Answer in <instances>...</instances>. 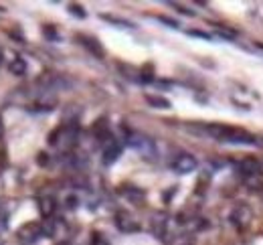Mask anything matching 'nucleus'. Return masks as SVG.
I'll list each match as a JSON object with an SVG mask.
<instances>
[{
    "instance_id": "nucleus-1",
    "label": "nucleus",
    "mask_w": 263,
    "mask_h": 245,
    "mask_svg": "<svg viewBox=\"0 0 263 245\" xmlns=\"http://www.w3.org/2000/svg\"><path fill=\"white\" fill-rule=\"evenodd\" d=\"M188 132L200 136V138H213L225 144H239V146H257L261 144L257 136L243 128H233V126H223V124H188L184 126Z\"/></svg>"
},
{
    "instance_id": "nucleus-2",
    "label": "nucleus",
    "mask_w": 263,
    "mask_h": 245,
    "mask_svg": "<svg viewBox=\"0 0 263 245\" xmlns=\"http://www.w3.org/2000/svg\"><path fill=\"white\" fill-rule=\"evenodd\" d=\"M79 140V126H77V122H65V124L59 128V130H55L49 138V144L51 146H57V148H61L65 152H69Z\"/></svg>"
},
{
    "instance_id": "nucleus-3",
    "label": "nucleus",
    "mask_w": 263,
    "mask_h": 245,
    "mask_svg": "<svg viewBox=\"0 0 263 245\" xmlns=\"http://www.w3.org/2000/svg\"><path fill=\"white\" fill-rule=\"evenodd\" d=\"M126 144H128L132 150H136L138 154L146 156V158H152V156L156 154V144H154V140H152L150 136H146V134L132 132V134H128Z\"/></svg>"
},
{
    "instance_id": "nucleus-4",
    "label": "nucleus",
    "mask_w": 263,
    "mask_h": 245,
    "mask_svg": "<svg viewBox=\"0 0 263 245\" xmlns=\"http://www.w3.org/2000/svg\"><path fill=\"white\" fill-rule=\"evenodd\" d=\"M170 168L176 172V174H190L198 168V162L192 154H186V152H180V154H176L172 158L170 162Z\"/></svg>"
},
{
    "instance_id": "nucleus-5",
    "label": "nucleus",
    "mask_w": 263,
    "mask_h": 245,
    "mask_svg": "<svg viewBox=\"0 0 263 245\" xmlns=\"http://www.w3.org/2000/svg\"><path fill=\"white\" fill-rule=\"evenodd\" d=\"M251 219H253V213H251V209H249L247 205L235 207V209L231 211V215H229V221L235 225V229H239V231L247 229L249 223H251Z\"/></svg>"
},
{
    "instance_id": "nucleus-6",
    "label": "nucleus",
    "mask_w": 263,
    "mask_h": 245,
    "mask_svg": "<svg viewBox=\"0 0 263 245\" xmlns=\"http://www.w3.org/2000/svg\"><path fill=\"white\" fill-rule=\"evenodd\" d=\"M41 235H43V225H39V223H26V225H22V227L18 229V237H20V241L26 243V245H31V243L39 241Z\"/></svg>"
},
{
    "instance_id": "nucleus-7",
    "label": "nucleus",
    "mask_w": 263,
    "mask_h": 245,
    "mask_svg": "<svg viewBox=\"0 0 263 245\" xmlns=\"http://www.w3.org/2000/svg\"><path fill=\"white\" fill-rule=\"evenodd\" d=\"M122 156V146L118 144V142H113V140H109V144L103 148V154H101V162H103V166H111L115 160H118Z\"/></svg>"
},
{
    "instance_id": "nucleus-8",
    "label": "nucleus",
    "mask_w": 263,
    "mask_h": 245,
    "mask_svg": "<svg viewBox=\"0 0 263 245\" xmlns=\"http://www.w3.org/2000/svg\"><path fill=\"white\" fill-rule=\"evenodd\" d=\"M115 225L124 233H136L140 229V223L132 215H128V213H118V215H115Z\"/></svg>"
},
{
    "instance_id": "nucleus-9",
    "label": "nucleus",
    "mask_w": 263,
    "mask_h": 245,
    "mask_svg": "<svg viewBox=\"0 0 263 245\" xmlns=\"http://www.w3.org/2000/svg\"><path fill=\"white\" fill-rule=\"evenodd\" d=\"M77 39H79V43H81V45H83L87 51H89L91 55H95V57H99V59L105 55V51H103L101 43H99L95 37H85V35H79Z\"/></svg>"
},
{
    "instance_id": "nucleus-10",
    "label": "nucleus",
    "mask_w": 263,
    "mask_h": 245,
    "mask_svg": "<svg viewBox=\"0 0 263 245\" xmlns=\"http://www.w3.org/2000/svg\"><path fill=\"white\" fill-rule=\"evenodd\" d=\"M120 193H122L130 203H138V205L144 203V191L138 189V187H134V185H126V187H122Z\"/></svg>"
},
{
    "instance_id": "nucleus-11",
    "label": "nucleus",
    "mask_w": 263,
    "mask_h": 245,
    "mask_svg": "<svg viewBox=\"0 0 263 245\" xmlns=\"http://www.w3.org/2000/svg\"><path fill=\"white\" fill-rule=\"evenodd\" d=\"M39 209H41V215L43 217L51 219V215H53L55 209H57V201L53 197H43V199H39Z\"/></svg>"
},
{
    "instance_id": "nucleus-12",
    "label": "nucleus",
    "mask_w": 263,
    "mask_h": 245,
    "mask_svg": "<svg viewBox=\"0 0 263 245\" xmlns=\"http://www.w3.org/2000/svg\"><path fill=\"white\" fill-rule=\"evenodd\" d=\"M239 168H241V172L245 174V176H255V174H259V162L255 160V158H245L241 164H239Z\"/></svg>"
},
{
    "instance_id": "nucleus-13",
    "label": "nucleus",
    "mask_w": 263,
    "mask_h": 245,
    "mask_svg": "<svg viewBox=\"0 0 263 245\" xmlns=\"http://www.w3.org/2000/svg\"><path fill=\"white\" fill-rule=\"evenodd\" d=\"M166 223H168V219H166L164 215H156V217H154L152 229H154V235H156V237H164V233H166Z\"/></svg>"
},
{
    "instance_id": "nucleus-14",
    "label": "nucleus",
    "mask_w": 263,
    "mask_h": 245,
    "mask_svg": "<svg viewBox=\"0 0 263 245\" xmlns=\"http://www.w3.org/2000/svg\"><path fill=\"white\" fill-rule=\"evenodd\" d=\"M146 102H148L152 108H158V110H168L170 108V102L166 98H160V96H146Z\"/></svg>"
},
{
    "instance_id": "nucleus-15",
    "label": "nucleus",
    "mask_w": 263,
    "mask_h": 245,
    "mask_svg": "<svg viewBox=\"0 0 263 245\" xmlns=\"http://www.w3.org/2000/svg\"><path fill=\"white\" fill-rule=\"evenodd\" d=\"M10 71L14 73V75H24L26 73V63L22 61V57H16L12 63H10Z\"/></svg>"
},
{
    "instance_id": "nucleus-16",
    "label": "nucleus",
    "mask_w": 263,
    "mask_h": 245,
    "mask_svg": "<svg viewBox=\"0 0 263 245\" xmlns=\"http://www.w3.org/2000/svg\"><path fill=\"white\" fill-rule=\"evenodd\" d=\"M89 245H109V243H107V239H105L101 233L95 231V233L91 235V243H89Z\"/></svg>"
},
{
    "instance_id": "nucleus-17",
    "label": "nucleus",
    "mask_w": 263,
    "mask_h": 245,
    "mask_svg": "<svg viewBox=\"0 0 263 245\" xmlns=\"http://www.w3.org/2000/svg\"><path fill=\"white\" fill-rule=\"evenodd\" d=\"M69 12L75 14V16H79V18H85V10H83L79 4H71V6H69Z\"/></svg>"
},
{
    "instance_id": "nucleus-18",
    "label": "nucleus",
    "mask_w": 263,
    "mask_h": 245,
    "mask_svg": "<svg viewBox=\"0 0 263 245\" xmlns=\"http://www.w3.org/2000/svg\"><path fill=\"white\" fill-rule=\"evenodd\" d=\"M101 18L103 20H111L113 24H120V26H132L128 20H118V18H113V16H109V14H101Z\"/></svg>"
},
{
    "instance_id": "nucleus-19",
    "label": "nucleus",
    "mask_w": 263,
    "mask_h": 245,
    "mask_svg": "<svg viewBox=\"0 0 263 245\" xmlns=\"http://www.w3.org/2000/svg\"><path fill=\"white\" fill-rule=\"evenodd\" d=\"M43 33L49 37V41H57V39H59V37H57V30H55L53 26H45V28H43Z\"/></svg>"
},
{
    "instance_id": "nucleus-20",
    "label": "nucleus",
    "mask_w": 263,
    "mask_h": 245,
    "mask_svg": "<svg viewBox=\"0 0 263 245\" xmlns=\"http://www.w3.org/2000/svg\"><path fill=\"white\" fill-rule=\"evenodd\" d=\"M188 35H192V37H200V39H207V41H211V35H209V33H202V30H188Z\"/></svg>"
},
{
    "instance_id": "nucleus-21",
    "label": "nucleus",
    "mask_w": 263,
    "mask_h": 245,
    "mask_svg": "<svg viewBox=\"0 0 263 245\" xmlns=\"http://www.w3.org/2000/svg\"><path fill=\"white\" fill-rule=\"evenodd\" d=\"M160 20H164V24H168V26H174V28L178 26V22H176V20H172V18H166V16H160Z\"/></svg>"
},
{
    "instance_id": "nucleus-22",
    "label": "nucleus",
    "mask_w": 263,
    "mask_h": 245,
    "mask_svg": "<svg viewBox=\"0 0 263 245\" xmlns=\"http://www.w3.org/2000/svg\"><path fill=\"white\" fill-rule=\"evenodd\" d=\"M79 203H77V197H67V207L69 209H75Z\"/></svg>"
},
{
    "instance_id": "nucleus-23",
    "label": "nucleus",
    "mask_w": 263,
    "mask_h": 245,
    "mask_svg": "<svg viewBox=\"0 0 263 245\" xmlns=\"http://www.w3.org/2000/svg\"><path fill=\"white\" fill-rule=\"evenodd\" d=\"M176 245H192V243H190V239H178Z\"/></svg>"
},
{
    "instance_id": "nucleus-24",
    "label": "nucleus",
    "mask_w": 263,
    "mask_h": 245,
    "mask_svg": "<svg viewBox=\"0 0 263 245\" xmlns=\"http://www.w3.org/2000/svg\"><path fill=\"white\" fill-rule=\"evenodd\" d=\"M2 132H4V128H2V122H0V136H2Z\"/></svg>"
},
{
    "instance_id": "nucleus-25",
    "label": "nucleus",
    "mask_w": 263,
    "mask_h": 245,
    "mask_svg": "<svg viewBox=\"0 0 263 245\" xmlns=\"http://www.w3.org/2000/svg\"><path fill=\"white\" fill-rule=\"evenodd\" d=\"M59 245H69V243H65V241H63V243H59Z\"/></svg>"
}]
</instances>
